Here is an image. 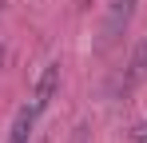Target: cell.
Wrapping results in <instances>:
<instances>
[{
    "instance_id": "obj_1",
    "label": "cell",
    "mask_w": 147,
    "mask_h": 143,
    "mask_svg": "<svg viewBox=\"0 0 147 143\" xmlns=\"http://www.w3.org/2000/svg\"><path fill=\"white\" fill-rule=\"evenodd\" d=\"M56 92H60V60H52V64H44V72L36 76V88H32V111L36 115H44L48 111V103L56 99Z\"/></svg>"
},
{
    "instance_id": "obj_2",
    "label": "cell",
    "mask_w": 147,
    "mask_h": 143,
    "mask_svg": "<svg viewBox=\"0 0 147 143\" xmlns=\"http://www.w3.org/2000/svg\"><path fill=\"white\" fill-rule=\"evenodd\" d=\"M135 4H139V0H111L107 20H103V44H111V40L123 36V28H127L131 16H135Z\"/></svg>"
},
{
    "instance_id": "obj_3",
    "label": "cell",
    "mask_w": 147,
    "mask_h": 143,
    "mask_svg": "<svg viewBox=\"0 0 147 143\" xmlns=\"http://www.w3.org/2000/svg\"><path fill=\"white\" fill-rule=\"evenodd\" d=\"M143 76H147V40H139V44H135V52H131V60H127V72H123L119 88H123V92H131Z\"/></svg>"
},
{
    "instance_id": "obj_4",
    "label": "cell",
    "mask_w": 147,
    "mask_h": 143,
    "mask_svg": "<svg viewBox=\"0 0 147 143\" xmlns=\"http://www.w3.org/2000/svg\"><path fill=\"white\" fill-rule=\"evenodd\" d=\"M32 123H36V111H32V107H20V111H16V119H12L8 143H28V135H32Z\"/></svg>"
},
{
    "instance_id": "obj_5",
    "label": "cell",
    "mask_w": 147,
    "mask_h": 143,
    "mask_svg": "<svg viewBox=\"0 0 147 143\" xmlns=\"http://www.w3.org/2000/svg\"><path fill=\"white\" fill-rule=\"evenodd\" d=\"M80 4H92V0H80Z\"/></svg>"
}]
</instances>
